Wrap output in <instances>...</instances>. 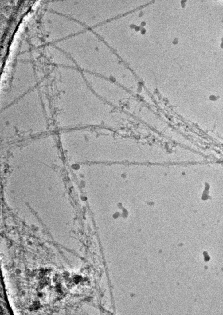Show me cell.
I'll return each instance as SVG.
<instances>
[{"label": "cell", "mask_w": 223, "mask_h": 315, "mask_svg": "<svg viewBox=\"0 0 223 315\" xmlns=\"http://www.w3.org/2000/svg\"><path fill=\"white\" fill-rule=\"evenodd\" d=\"M38 296L40 297H41L43 296V294L41 293H38Z\"/></svg>", "instance_id": "cell-3"}, {"label": "cell", "mask_w": 223, "mask_h": 315, "mask_svg": "<svg viewBox=\"0 0 223 315\" xmlns=\"http://www.w3.org/2000/svg\"><path fill=\"white\" fill-rule=\"evenodd\" d=\"M16 272L17 274H19L21 272V271L19 269H17L16 271Z\"/></svg>", "instance_id": "cell-4"}, {"label": "cell", "mask_w": 223, "mask_h": 315, "mask_svg": "<svg viewBox=\"0 0 223 315\" xmlns=\"http://www.w3.org/2000/svg\"><path fill=\"white\" fill-rule=\"evenodd\" d=\"M65 47L76 66L85 72H100L116 54L108 44L92 29H85L68 38Z\"/></svg>", "instance_id": "cell-1"}, {"label": "cell", "mask_w": 223, "mask_h": 315, "mask_svg": "<svg viewBox=\"0 0 223 315\" xmlns=\"http://www.w3.org/2000/svg\"><path fill=\"white\" fill-rule=\"evenodd\" d=\"M104 2L97 0L71 1L67 4V13L86 28L92 29L109 21Z\"/></svg>", "instance_id": "cell-2"}]
</instances>
